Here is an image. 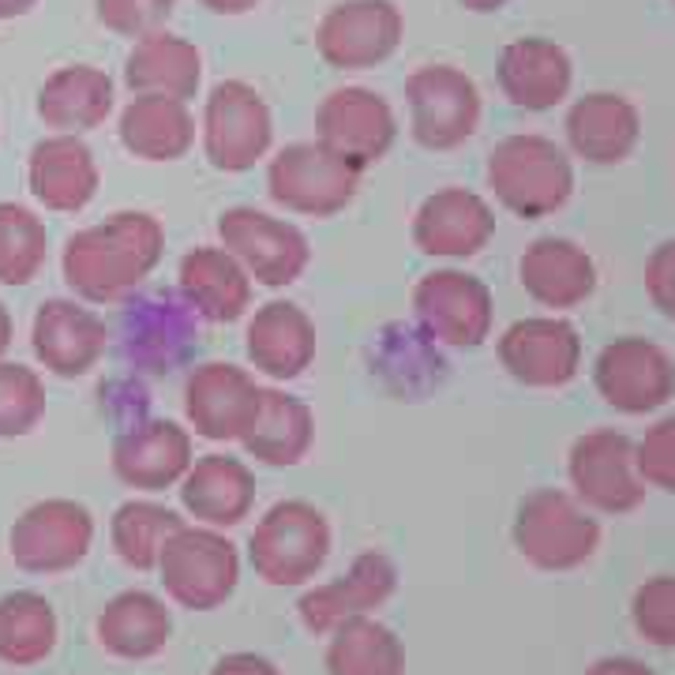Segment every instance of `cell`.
Masks as SVG:
<instances>
[{
	"instance_id": "6da1fadb",
	"label": "cell",
	"mask_w": 675,
	"mask_h": 675,
	"mask_svg": "<svg viewBox=\"0 0 675 675\" xmlns=\"http://www.w3.org/2000/svg\"><path fill=\"white\" fill-rule=\"evenodd\" d=\"M166 251L162 221L147 210H117L64 240L60 275L87 305H117L155 275Z\"/></svg>"
},
{
	"instance_id": "7a4b0ae2",
	"label": "cell",
	"mask_w": 675,
	"mask_h": 675,
	"mask_svg": "<svg viewBox=\"0 0 675 675\" xmlns=\"http://www.w3.org/2000/svg\"><path fill=\"white\" fill-rule=\"evenodd\" d=\"M488 188L503 210L514 218H548L567 204L574 191V166L556 139L548 136H507L488 155Z\"/></svg>"
},
{
	"instance_id": "3957f363",
	"label": "cell",
	"mask_w": 675,
	"mask_h": 675,
	"mask_svg": "<svg viewBox=\"0 0 675 675\" xmlns=\"http://www.w3.org/2000/svg\"><path fill=\"white\" fill-rule=\"evenodd\" d=\"M514 552L537 570H578L597 556L600 526L578 496L563 488H537L522 499L510 526Z\"/></svg>"
},
{
	"instance_id": "277c9868",
	"label": "cell",
	"mask_w": 675,
	"mask_h": 675,
	"mask_svg": "<svg viewBox=\"0 0 675 675\" xmlns=\"http://www.w3.org/2000/svg\"><path fill=\"white\" fill-rule=\"evenodd\" d=\"M330 522L305 499H281L256 522L248 537V559L267 586H308L330 559Z\"/></svg>"
},
{
	"instance_id": "5b68a950",
	"label": "cell",
	"mask_w": 675,
	"mask_h": 675,
	"mask_svg": "<svg viewBox=\"0 0 675 675\" xmlns=\"http://www.w3.org/2000/svg\"><path fill=\"white\" fill-rule=\"evenodd\" d=\"M166 597L188 612H215L234 597L240 582L237 544L221 529L185 526L173 533L158 559Z\"/></svg>"
},
{
	"instance_id": "8992f818",
	"label": "cell",
	"mask_w": 675,
	"mask_h": 675,
	"mask_svg": "<svg viewBox=\"0 0 675 675\" xmlns=\"http://www.w3.org/2000/svg\"><path fill=\"white\" fill-rule=\"evenodd\" d=\"M360 191V169L316 143L281 147L267 166V196L281 210L305 218H335Z\"/></svg>"
},
{
	"instance_id": "52a82bcc",
	"label": "cell",
	"mask_w": 675,
	"mask_h": 675,
	"mask_svg": "<svg viewBox=\"0 0 675 675\" xmlns=\"http://www.w3.org/2000/svg\"><path fill=\"white\" fill-rule=\"evenodd\" d=\"M218 245L264 289H286L305 278L311 245L294 221L259 207H229L218 215Z\"/></svg>"
},
{
	"instance_id": "ba28073f",
	"label": "cell",
	"mask_w": 675,
	"mask_h": 675,
	"mask_svg": "<svg viewBox=\"0 0 675 675\" xmlns=\"http://www.w3.org/2000/svg\"><path fill=\"white\" fill-rule=\"evenodd\" d=\"M413 319L436 346L477 349L496 327V297L469 270L439 267L413 286Z\"/></svg>"
},
{
	"instance_id": "9c48e42d",
	"label": "cell",
	"mask_w": 675,
	"mask_h": 675,
	"mask_svg": "<svg viewBox=\"0 0 675 675\" xmlns=\"http://www.w3.org/2000/svg\"><path fill=\"white\" fill-rule=\"evenodd\" d=\"M275 143V120L256 87L221 79L204 106V155L218 173H248Z\"/></svg>"
},
{
	"instance_id": "30bf717a",
	"label": "cell",
	"mask_w": 675,
	"mask_h": 675,
	"mask_svg": "<svg viewBox=\"0 0 675 675\" xmlns=\"http://www.w3.org/2000/svg\"><path fill=\"white\" fill-rule=\"evenodd\" d=\"M409 132L425 150H455L480 125V90L455 64H425L406 79Z\"/></svg>"
},
{
	"instance_id": "8fae6325",
	"label": "cell",
	"mask_w": 675,
	"mask_h": 675,
	"mask_svg": "<svg viewBox=\"0 0 675 675\" xmlns=\"http://www.w3.org/2000/svg\"><path fill=\"white\" fill-rule=\"evenodd\" d=\"M199 316L180 294L128 297L120 311V349L132 371L169 376L191 357L199 341Z\"/></svg>"
},
{
	"instance_id": "7c38bea8",
	"label": "cell",
	"mask_w": 675,
	"mask_h": 675,
	"mask_svg": "<svg viewBox=\"0 0 675 675\" xmlns=\"http://www.w3.org/2000/svg\"><path fill=\"white\" fill-rule=\"evenodd\" d=\"M567 477L574 496L600 514H631L646 503V480L638 473L634 443L616 428H597L574 439Z\"/></svg>"
},
{
	"instance_id": "4fadbf2b",
	"label": "cell",
	"mask_w": 675,
	"mask_h": 675,
	"mask_svg": "<svg viewBox=\"0 0 675 675\" xmlns=\"http://www.w3.org/2000/svg\"><path fill=\"white\" fill-rule=\"evenodd\" d=\"M95 544V514L76 499H42L27 507L8 533V552L27 574H64L87 559Z\"/></svg>"
},
{
	"instance_id": "5bb4252c",
	"label": "cell",
	"mask_w": 675,
	"mask_h": 675,
	"mask_svg": "<svg viewBox=\"0 0 675 675\" xmlns=\"http://www.w3.org/2000/svg\"><path fill=\"white\" fill-rule=\"evenodd\" d=\"M593 387L604 406L627 417H642L668 406L675 395V360L657 341L627 335L608 341L593 360Z\"/></svg>"
},
{
	"instance_id": "9a60e30c",
	"label": "cell",
	"mask_w": 675,
	"mask_h": 675,
	"mask_svg": "<svg viewBox=\"0 0 675 675\" xmlns=\"http://www.w3.org/2000/svg\"><path fill=\"white\" fill-rule=\"evenodd\" d=\"M503 371L529 390H559L582 368L578 327L563 316H526L499 335Z\"/></svg>"
},
{
	"instance_id": "2e32d148",
	"label": "cell",
	"mask_w": 675,
	"mask_h": 675,
	"mask_svg": "<svg viewBox=\"0 0 675 675\" xmlns=\"http://www.w3.org/2000/svg\"><path fill=\"white\" fill-rule=\"evenodd\" d=\"M264 387L248 368L229 360H207L196 365L185 379V417L199 439L210 443H240L256 420Z\"/></svg>"
},
{
	"instance_id": "e0dca14e",
	"label": "cell",
	"mask_w": 675,
	"mask_h": 675,
	"mask_svg": "<svg viewBox=\"0 0 675 675\" xmlns=\"http://www.w3.org/2000/svg\"><path fill=\"white\" fill-rule=\"evenodd\" d=\"M316 139L357 166L365 173L387 158V150L398 139V120L395 109L383 95L368 87H338L324 98L316 113Z\"/></svg>"
},
{
	"instance_id": "ac0fdd59",
	"label": "cell",
	"mask_w": 675,
	"mask_h": 675,
	"mask_svg": "<svg viewBox=\"0 0 675 675\" xmlns=\"http://www.w3.org/2000/svg\"><path fill=\"white\" fill-rule=\"evenodd\" d=\"M30 349L38 365L57 379H83L109 349V327L87 300L49 297L30 324Z\"/></svg>"
},
{
	"instance_id": "d6986e66",
	"label": "cell",
	"mask_w": 675,
	"mask_h": 675,
	"mask_svg": "<svg viewBox=\"0 0 675 675\" xmlns=\"http://www.w3.org/2000/svg\"><path fill=\"white\" fill-rule=\"evenodd\" d=\"M401 42V12L390 0H346L316 27V49L338 72L383 64Z\"/></svg>"
},
{
	"instance_id": "ffe728a7",
	"label": "cell",
	"mask_w": 675,
	"mask_h": 675,
	"mask_svg": "<svg viewBox=\"0 0 675 675\" xmlns=\"http://www.w3.org/2000/svg\"><path fill=\"white\" fill-rule=\"evenodd\" d=\"M395 589H398L395 559L387 552L368 548L349 563L346 574L324 582V586H311L297 604V616L308 634H330L341 623L371 616V612L395 597Z\"/></svg>"
},
{
	"instance_id": "44dd1931",
	"label": "cell",
	"mask_w": 675,
	"mask_h": 675,
	"mask_svg": "<svg viewBox=\"0 0 675 675\" xmlns=\"http://www.w3.org/2000/svg\"><path fill=\"white\" fill-rule=\"evenodd\" d=\"M196 461V447H191V431L169 417L139 420V425L125 428L113 439V473L125 488L136 492H166L180 488L185 473Z\"/></svg>"
},
{
	"instance_id": "7402d4cb",
	"label": "cell",
	"mask_w": 675,
	"mask_h": 675,
	"mask_svg": "<svg viewBox=\"0 0 675 675\" xmlns=\"http://www.w3.org/2000/svg\"><path fill=\"white\" fill-rule=\"evenodd\" d=\"M496 237V210L469 188H439L413 215V245L431 259H473Z\"/></svg>"
},
{
	"instance_id": "603a6c76",
	"label": "cell",
	"mask_w": 675,
	"mask_h": 675,
	"mask_svg": "<svg viewBox=\"0 0 675 675\" xmlns=\"http://www.w3.org/2000/svg\"><path fill=\"white\" fill-rule=\"evenodd\" d=\"M248 365L275 383H294L316 365L319 335L311 316L294 300H267L245 327Z\"/></svg>"
},
{
	"instance_id": "cb8c5ba5",
	"label": "cell",
	"mask_w": 675,
	"mask_h": 675,
	"mask_svg": "<svg viewBox=\"0 0 675 675\" xmlns=\"http://www.w3.org/2000/svg\"><path fill=\"white\" fill-rule=\"evenodd\" d=\"M248 270L221 245H199L180 256L177 294L204 324H237L251 308Z\"/></svg>"
},
{
	"instance_id": "d4e9b609",
	"label": "cell",
	"mask_w": 675,
	"mask_h": 675,
	"mask_svg": "<svg viewBox=\"0 0 675 675\" xmlns=\"http://www.w3.org/2000/svg\"><path fill=\"white\" fill-rule=\"evenodd\" d=\"M98 162L79 136H46L27 158V188L46 210L79 215L98 196Z\"/></svg>"
},
{
	"instance_id": "484cf974",
	"label": "cell",
	"mask_w": 675,
	"mask_h": 675,
	"mask_svg": "<svg viewBox=\"0 0 675 675\" xmlns=\"http://www.w3.org/2000/svg\"><path fill=\"white\" fill-rule=\"evenodd\" d=\"M518 281L540 308L570 311L586 305L597 289V264L567 237H540L522 251Z\"/></svg>"
},
{
	"instance_id": "4316f807",
	"label": "cell",
	"mask_w": 675,
	"mask_h": 675,
	"mask_svg": "<svg viewBox=\"0 0 675 675\" xmlns=\"http://www.w3.org/2000/svg\"><path fill=\"white\" fill-rule=\"evenodd\" d=\"M180 507L199 526L234 529L256 507V473L245 458L234 455H204L191 461V469L180 480Z\"/></svg>"
},
{
	"instance_id": "83f0119b",
	"label": "cell",
	"mask_w": 675,
	"mask_h": 675,
	"mask_svg": "<svg viewBox=\"0 0 675 675\" xmlns=\"http://www.w3.org/2000/svg\"><path fill=\"white\" fill-rule=\"evenodd\" d=\"M496 79L510 106L544 113L570 95L574 68L563 46L548 42V38H518L499 53Z\"/></svg>"
},
{
	"instance_id": "f1b7e54d",
	"label": "cell",
	"mask_w": 675,
	"mask_h": 675,
	"mask_svg": "<svg viewBox=\"0 0 675 675\" xmlns=\"http://www.w3.org/2000/svg\"><path fill=\"white\" fill-rule=\"evenodd\" d=\"M642 139V117L623 95H586L567 113V143L589 166H619Z\"/></svg>"
},
{
	"instance_id": "f546056e",
	"label": "cell",
	"mask_w": 675,
	"mask_h": 675,
	"mask_svg": "<svg viewBox=\"0 0 675 675\" xmlns=\"http://www.w3.org/2000/svg\"><path fill=\"white\" fill-rule=\"evenodd\" d=\"M98 646L117 661H155L173 638V612L147 589H125L98 612Z\"/></svg>"
},
{
	"instance_id": "4dcf8cb0",
	"label": "cell",
	"mask_w": 675,
	"mask_h": 675,
	"mask_svg": "<svg viewBox=\"0 0 675 675\" xmlns=\"http://www.w3.org/2000/svg\"><path fill=\"white\" fill-rule=\"evenodd\" d=\"M311 443H316V413H311L308 401L281 387H264L256 420L240 439L248 458L275 469H289L308 458Z\"/></svg>"
},
{
	"instance_id": "1f68e13d",
	"label": "cell",
	"mask_w": 675,
	"mask_h": 675,
	"mask_svg": "<svg viewBox=\"0 0 675 675\" xmlns=\"http://www.w3.org/2000/svg\"><path fill=\"white\" fill-rule=\"evenodd\" d=\"M120 143L143 162H177L196 143V117L188 102L166 95H136L120 113Z\"/></svg>"
},
{
	"instance_id": "d6a6232c",
	"label": "cell",
	"mask_w": 675,
	"mask_h": 675,
	"mask_svg": "<svg viewBox=\"0 0 675 675\" xmlns=\"http://www.w3.org/2000/svg\"><path fill=\"white\" fill-rule=\"evenodd\" d=\"M109 113H113V79L95 64L57 68L38 90V117L46 120V128L64 136L90 132Z\"/></svg>"
},
{
	"instance_id": "836d02e7",
	"label": "cell",
	"mask_w": 675,
	"mask_h": 675,
	"mask_svg": "<svg viewBox=\"0 0 675 675\" xmlns=\"http://www.w3.org/2000/svg\"><path fill=\"white\" fill-rule=\"evenodd\" d=\"M125 83L132 95H166L188 102L204 83V57L188 38L158 30L132 46L125 60Z\"/></svg>"
},
{
	"instance_id": "e575fe53",
	"label": "cell",
	"mask_w": 675,
	"mask_h": 675,
	"mask_svg": "<svg viewBox=\"0 0 675 675\" xmlns=\"http://www.w3.org/2000/svg\"><path fill=\"white\" fill-rule=\"evenodd\" d=\"M57 612L42 593L16 589L0 597V661L12 668H34L57 649Z\"/></svg>"
},
{
	"instance_id": "d590c367",
	"label": "cell",
	"mask_w": 675,
	"mask_h": 675,
	"mask_svg": "<svg viewBox=\"0 0 675 675\" xmlns=\"http://www.w3.org/2000/svg\"><path fill=\"white\" fill-rule=\"evenodd\" d=\"M327 675H406V649L387 623L360 616L330 631Z\"/></svg>"
},
{
	"instance_id": "8d00e7d4",
	"label": "cell",
	"mask_w": 675,
	"mask_h": 675,
	"mask_svg": "<svg viewBox=\"0 0 675 675\" xmlns=\"http://www.w3.org/2000/svg\"><path fill=\"white\" fill-rule=\"evenodd\" d=\"M177 529H185V518L177 510L155 499H128L113 510L109 540L120 563H128L132 570H158V559Z\"/></svg>"
},
{
	"instance_id": "74e56055",
	"label": "cell",
	"mask_w": 675,
	"mask_h": 675,
	"mask_svg": "<svg viewBox=\"0 0 675 675\" xmlns=\"http://www.w3.org/2000/svg\"><path fill=\"white\" fill-rule=\"evenodd\" d=\"M49 256L46 221L23 204H0V286H27Z\"/></svg>"
},
{
	"instance_id": "f35d334b",
	"label": "cell",
	"mask_w": 675,
	"mask_h": 675,
	"mask_svg": "<svg viewBox=\"0 0 675 675\" xmlns=\"http://www.w3.org/2000/svg\"><path fill=\"white\" fill-rule=\"evenodd\" d=\"M379 376L398 390L401 398H413L420 390H428L436 379H428L420 368L443 371V357L420 327H387L379 335V360H376Z\"/></svg>"
},
{
	"instance_id": "ab89813d",
	"label": "cell",
	"mask_w": 675,
	"mask_h": 675,
	"mask_svg": "<svg viewBox=\"0 0 675 675\" xmlns=\"http://www.w3.org/2000/svg\"><path fill=\"white\" fill-rule=\"evenodd\" d=\"M46 383L34 368L0 360V439L30 436L46 417Z\"/></svg>"
},
{
	"instance_id": "60d3db41",
	"label": "cell",
	"mask_w": 675,
	"mask_h": 675,
	"mask_svg": "<svg viewBox=\"0 0 675 675\" xmlns=\"http://www.w3.org/2000/svg\"><path fill=\"white\" fill-rule=\"evenodd\" d=\"M631 619L649 646L675 649V574H661L638 586L631 600Z\"/></svg>"
},
{
	"instance_id": "b9f144b4",
	"label": "cell",
	"mask_w": 675,
	"mask_h": 675,
	"mask_svg": "<svg viewBox=\"0 0 675 675\" xmlns=\"http://www.w3.org/2000/svg\"><path fill=\"white\" fill-rule=\"evenodd\" d=\"M98 23L125 38H150L166 30L177 0H95Z\"/></svg>"
},
{
	"instance_id": "7bdbcfd3",
	"label": "cell",
	"mask_w": 675,
	"mask_h": 675,
	"mask_svg": "<svg viewBox=\"0 0 675 675\" xmlns=\"http://www.w3.org/2000/svg\"><path fill=\"white\" fill-rule=\"evenodd\" d=\"M642 480L661 492H675V417L657 420L642 443H634Z\"/></svg>"
},
{
	"instance_id": "ee69618b",
	"label": "cell",
	"mask_w": 675,
	"mask_h": 675,
	"mask_svg": "<svg viewBox=\"0 0 675 675\" xmlns=\"http://www.w3.org/2000/svg\"><path fill=\"white\" fill-rule=\"evenodd\" d=\"M646 294L664 319H675V240H664L646 259Z\"/></svg>"
},
{
	"instance_id": "f6af8a7d",
	"label": "cell",
	"mask_w": 675,
	"mask_h": 675,
	"mask_svg": "<svg viewBox=\"0 0 675 675\" xmlns=\"http://www.w3.org/2000/svg\"><path fill=\"white\" fill-rule=\"evenodd\" d=\"M210 675H281L275 661L259 657V653H226Z\"/></svg>"
},
{
	"instance_id": "bcb514c9",
	"label": "cell",
	"mask_w": 675,
	"mask_h": 675,
	"mask_svg": "<svg viewBox=\"0 0 675 675\" xmlns=\"http://www.w3.org/2000/svg\"><path fill=\"white\" fill-rule=\"evenodd\" d=\"M586 675H653V672L634 657H604L593 668H586Z\"/></svg>"
},
{
	"instance_id": "7dc6e473",
	"label": "cell",
	"mask_w": 675,
	"mask_h": 675,
	"mask_svg": "<svg viewBox=\"0 0 675 675\" xmlns=\"http://www.w3.org/2000/svg\"><path fill=\"white\" fill-rule=\"evenodd\" d=\"M199 4L210 8L215 16H245L259 4V0H199Z\"/></svg>"
},
{
	"instance_id": "c3c4849f",
	"label": "cell",
	"mask_w": 675,
	"mask_h": 675,
	"mask_svg": "<svg viewBox=\"0 0 675 675\" xmlns=\"http://www.w3.org/2000/svg\"><path fill=\"white\" fill-rule=\"evenodd\" d=\"M16 338V324H12V311H8L4 305H0V357L8 353V346H12Z\"/></svg>"
},
{
	"instance_id": "681fc988",
	"label": "cell",
	"mask_w": 675,
	"mask_h": 675,
	"mask_svg": "<svg viewBox=\"0 0 675 675\" xmlns=\"http://www.w3.org/2000/svg\"><path fill=\"white\" fill-rule=\"evenodd\" d=\"M38 0H0V19H19L34 8Z\"/></svg>"
},
{
	"instance_id": "f907efd6",
	"label": "cell",
	"mask_w": 675,
	"mask_h": 675,
	"mask_svg": "<svg viewBox=\"0 0 675 675\" xmlns=\"http://www.w3.org/2000/svg\"><path fill=\"white\" fill-rule=\"evenodd\" d=\"M461 4H466L469 12H499L507 0H461Z\"/></svg>"
}]
</instances>
